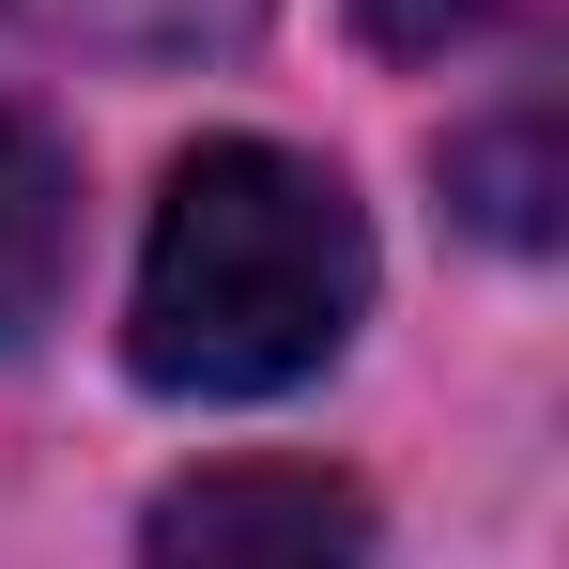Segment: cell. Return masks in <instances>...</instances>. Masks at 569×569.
I'll use <instances>...</instances> for the list:
<instances>
[{"label": "cell", "mask_w": 569, "mask_h": 569, "mask_svg": "<svg viewBox=\"0 0 569 569\" xmlns=\"http://www.w3.org/2000/svg\"><path fill=\"white\" fill-rule=\"evenodd\" d=\"M447 186L492 247H555V108H508V123H477L462 154H447Z\"/></svg>", "instance_id": "5"}, {"label": "cell", "mask_w": 569, "mask_h": 569, "mask_svg": "<svg viewBox=\"0 0 569 569\" xmlns=\"http://www.w3.org/2000/svg\"><path fill=\"white\" fill-rule=\"evenodd\" d=\"M370 16V47H400V62H462V47H523L555 0H355Z\"/></svg>", "instance_id": "6"}, {"label": "cell", "mask_w": 569, "mask_h": 569, "mask_svg": "<svg viewBox=\"0 0 569 569\" xmlns=\"http://www.w3.org/2000/svg\"><path fill=\"white\" fill-rule=\"evenodd\" d=\"M278 0H0V31L31 47H93V62H200V47H247Z\"/></svg>", "instance_id": "4"}, {"label": "cell", "mask_w": 569, "mask_h": 569, "mask_svg": "<svg viewBox=\"0 0 569 569\" xmlns=\"http://www.w3.org/2000/svg\"><path fill=\"white\" fill-rule=\"evenodd\" d=\"M355 308H370V231L339 170H308L278 139H200L154 200L123 355L170 400H278L355 339Z\"/></svg>", "instance_id": "1"}, {"label": "cell", "mask_w": 569, "mask_h": 569, "mask_svg": "<svg viewBox=\"0 0 569 569\" xmlns=\"http://www.w3.org/2000/svg\"><path fill=\"white\" fill-rule=\"evenodd\" d=\"M62 278H78V154L31 108H0V355L62 308Z\"/></svg>", "instance_id": "3"}, {"label": "cell", "mask_w": 569, "mask_h": 569, "mask_svg": "<svg viewBox=\"0 0 569 569\" xmlns=\"http://www.w3.org/2000/svg\"><path fill=\"white\" fill-rule=\"evenodd\" d=\"M355 539H370V508L308 462H231L154 508V555H355Z\"/></svg>", "instance_id": "2"}]
</instances>
